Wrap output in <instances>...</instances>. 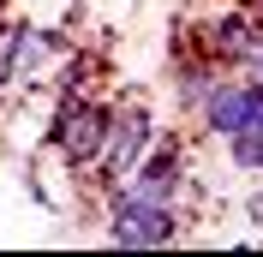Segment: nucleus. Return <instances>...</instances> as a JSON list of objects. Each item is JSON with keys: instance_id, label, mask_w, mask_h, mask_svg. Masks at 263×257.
<instances>
[{"instance_id": "1", "label": "nucleus", "mask_w": 263, "mask_h": 257, "mask_svg": "<svg viewBox=\"0 0 263 257\" xmlns=\"http://www.w3.org/2000/svg\"><path fill=\"white\" fill-rule=\"evenodd\" d=\"M120 245H167L180 233V209L174 197H149L138 186H120L114 192V227H108Z\"/></svg>"}, {"instance_id": "2", "label": "nucleus", "mask_w": 263, "mask_h": 257, "mask_svg": "<svg viewBox=\"0 0 263 257\" xmlns=\"http://www.w3.org/2000/svg\"><path fill=\"white\" fill-rule=\"evenodd\" d=\"M108 138H114V114L96 108V102H72V108L60 114V126H54V144H60V156L72 161V168L102 161Z\"/></svg>"}, {"instance_id": "3", "label": "nucleus", "mask_w": 263, "mask_h": 257, "mask_svg": "<svg viewBox=\"0 0 263 257\" xmlns=\"http://www.w3.org/2000/svg\"><path fill=\"white\" fill-rule=\"evenodd\" d=\"M203 120H210L221 138L257 126V120H263V78H251V84H233V78L215 84L210 96H203Z\"/></svg>"}, {"instance_id": "4", "label": "nucleus", "mask_w": 263, "mask_h": 257, "mask_svg": "<svg viewBox=\"0 0 263 257\" xmlns=\"http://www.w3.org/2000/svg\"><path fill=\"white\" fill-rule=\"evenodd\" d=\"M144 144H149V114L144 108H126L114 120V150H102V179L114 186L120 174H132L138 156H144Z\"/></svg>"}, {"instance_id": "5", "label": "nucleus", "mask_w": 263, "mask_h": 257, "mask_svg": "<svg viewBox=\"0 0 263 257\" xmlns=\"http://www.w3.org/2000/svg\"><path fill=\"white\" fill-rule=\"evenodd\" d=\"M138 192H149V197H174L180 192V161H174V150H162V156H149L144 168H138V179H132Z\"/></svg>"}, {"instance_id": "6", "label": "nucleus", "mask_w": 263, "mask_h": 257, "mask_svg": "<svg viewBox=\"0 0 263 257\" xmlns=\"http://www.w3.org/2000/svg\"><path fill=\"white\" fill-rule=\"evenodd\" d=\"M228 144H233V161H239V168H263V120L246 126V132H233Z\"/></svg>"}, {"instance_id": "7", "label": "nucleus", "mask_w": 263, "mask_h": 257, "mask_svg": "<svg viewBox=\"0 0 263 257\" xmlns=\"http://www.w3.org/2000/svg\"><path fill=\"white\" fill-rule=\"evenodd\" d=\"M246 66H251V72H257V78H263V36H257V42H251V54H246Z\"/></svg>"}]
</instances>
